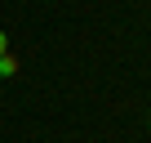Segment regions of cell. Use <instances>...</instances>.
I'll return each instance as SVG.
<instances>
[{
  "mask_svg": "<svg viewBox=\"0 0 151 143\" xmlns=\"http://www.w3.org/2000/svg\"><path fill=\"white\" fill-rule=\"evenodd\" d=\"M147 125H151V112H147Z\"/></svg>",
  "mask_w": 151,
  "mask_h": 143,
  "instance_id": "3",
  "label": "cell"
},
{
  "mask_svg": "<svg viewBox=\"0 0 151 143\" xmlns=\"http://www.w3.org/2000/svg\"><path fill=\"white\" fill-rule=\"evenodd\" d=\"M9 49H14V40H9V31H5V27H0V54H9Z\"/></svg>",
  "mask_w": 151,
  "mask_h": 143,
  "instance_id": "2",
  "label": "cell"
},
{
  "mask_svg": "<svg viewBox=\"0 0 151 143\" xmlns=\"http://www.w3.org/2000/svg\"><path fill=\"white\" fill-rule=\"evenodd\" d=\"M18 67H22V58L9 49V54H0V81H14L18 76Z\"/></svg>",
  "mask_w": 151,
  "mask_h": 143,
  "instance_id": "1",
  "label": "cell"
}]
</instances>
